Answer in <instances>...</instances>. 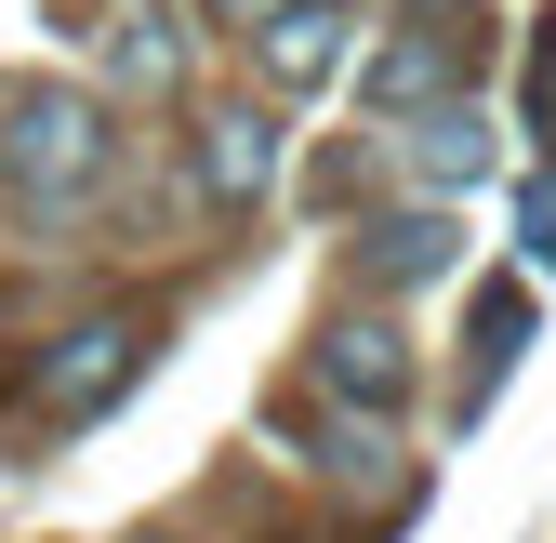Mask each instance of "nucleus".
<instances>
[{"label": "nucleus", "mask_w": 556, "mask_h": 543, "mask_svg": "<svg viewBox=\"0 0 556 543\" xmlns=\"http://www.w3.org/2000/svg\"><path fill=\"white\" fill-rule=\"evenodd\" d=\"M318 384L344 397V412H397L410 358H397V331H384V318H344V331H318Z\"/></svg>", "instance_id": "3"}, {"label": "nucleus", "mask_w": 556, "mask_h": 543, "mask_svg": "<svg viewBox=\"0 0 556 543\" xmlns=\"http://www.w3.org/2000/svg\"><path fill=\"white\" fill-rule=\"evenodd\" d=\"M199 186H213V199H252L265 186V119H213V132H199Z\"/></svg>", "instance_id": "7"}, {"label": "nucleus", "mask_w": 556, "mask_h": 543, "mask_svg": "<svg viewBox=\"0 0 556 543\" xmlns=\"http://www.w3.org/2000/svg\"><path fill=\"white\" fill-rule=\"evenodd\" d=\"M358 265H371V279H438V265H451V213H384Z\"/></svg>", "instance_id": "5"}, {"label": "nucleus", "mask_w": 556, "mask_h": 543, "mask_svg": "<svg viewBox=\"0 0 556 543\" xmlns=\"http://www.w3.org/2000/svg\"><path fill=\"white\" fill-rule=\"evenodd\" d=\"M119 384H132V331H119V318L66 331V345L40 358V425H80V412H106Z\"/></svg>", "instance_id": "2"}, {"label": "nucleus", "mask_w": 556, "mask_h": 543, "mask_svg": "<svg viewBox=\"0 0 556 543\" xmlns=\"http://www.w3.org/2000/svg\"><path fill=\"white\" fill-rule=\"evenodd\" d=\"M80 14H93V53L119 66V80H186V40H173V14H160V0H80Z\"/></svg>", "instance_id": "4"}, {"label": "nucleus", "mask_w": 556, "mask_h": 543, "mask_svg": "<svg viewBox=\"0 0 556 543\" xmlns=\"http://www.w3.org/2000/svg\"><path fill=\"white\" fill-rule=\"evenodd\" d=\"M213 14H226V27H265V14H292V0H213Z\"/></svg>", "instance_id": "11"}, {"label": "nucleus", "mask_w": 556, "mask_h": 543, "mask_svg": "<svg viewBox=\"0 0 556 543\" xmlns=\"http://www.w3.org/2000/svg\"><path fill=\"white\" fill-rule=\"evenodd\" d=\"M331 53H344L331 14H305V0H292V14H265V66H278V80H331Z\"/></svg>", "instance_id": "6"}, {"label": "nucleus", "mask_w": 556, "mask_h": 543, "mask_svg": "<svg viewBox=\"0 0 556 543\" xmlns=\"http://www.w3.org/2000/svg\"><path fill=\"white\" fill-rule=\"evenodd\" d=\"M517 331H530V292H517V279H504V292H491V305H477V384H491V371H504V358H517Z\"/></svg>", "instance_id": "8"}, {"label": "nucleus", "mask_w": 556, "mask_h": 543, "mask_svg": "<svg viewBox=\"0 0 556 543\" xmlns=\"http://www.w3.org/2000/svg\"><path fill=\"white\" fill-rule=\"evenodd\" d=\"M530 132H543V147H556V14L530 27Z\"/></svg>", "instance_id": "9"}, {"label": "nucleus", "mask_w": 556, "mask_h": 543, "mask_svg": "<svg viewBox=\"0 0 556 543\" xmlns=\"http://www.w3.org/2000/svg\"><path fill=\"white\" fill-rule=\"evenodd\" d=\"M106 160H119V132H106L93 93H66V80L0 93V186H14L27 226H66V213L106 186Z\"/></svg>", "instance_id": "1"}, {"label": "nucleus", "mask_w": 556, "mask_h": 543, "mask_svg": "<svg viewBox=\"0 0 556 543\" xmlns=\"http://www.w3.org/2000/svg\"><path fill=\"white\" fill-rule=\"evenodd\" d=\"M530 252H543V265H556V186H543V199H530Z\"/></svg>", "instance_id": "10"}]
</instances>
